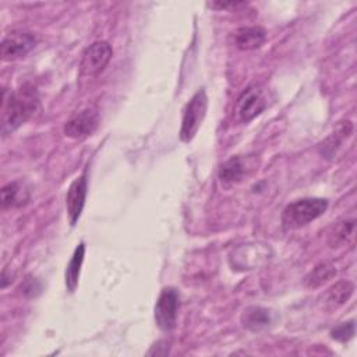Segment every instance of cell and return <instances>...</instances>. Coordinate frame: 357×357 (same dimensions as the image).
Instances as JSON below:
<instances>
[{"instance_id": "5", "label": "cell", "mask_w": 357, "mask_h": 357, "mask_svg": "<svg viewBox=\"0 0 357 357\" xmlns=\"http://www.w3.org/2000/svg\"><path fill=\"white\" fill-rule=\"evenodd\" d=\"M271 255L272 251L266 244H243L233 250L230 255V264L233 269L250 271L265 265L269 261Z\"/></svg>"}, {"instance_id": "12", "label": "cell", "mask_w": 357, "mask_h": 357, "mask_svg": "<svg viewBox=\"0 0 357 357\" xmlns=\"http://www.w3.org/2000/svg\"><path fill=\"white\" fill-rule=\"evenodd\" d=\"M266 40V32L262 26H241L234 32V43L240 50H254Z\"/></svg>"}, {"instance_id": "18", "label": "cell", "mask_w": 357, "mask_h": 357, "mask_svg": "<svg viewBox=\"0 0 357 357\" xmlns=\"http://www.w3.org/2000/svg\"><path fill=\"white\" fill-rule=\"evenodd\" d=\"M336 275V268L333 264L328 262V261H322L319 264H317L304 278V284L308 289H314V287H319L324 283H326L328 280H331L333 276Z\"/></svg>"}, {"instance_id": "14", "label": "cell", "mask_w": 357, "mask_h": 357, "mask_svg": "<svg viewBox=\"0 0 357 357\" xmlns=\"http://www.w3.org/2000/svg\"><path fill=\"white\" fill-rule=\"evenodd\" d=\"M271 322H272L271 311L265 307L250 305V307L244 308V311L241 314V325L251 332L262 331Z\"/></svg>"}, {"instance_id": "20", "label": "cell", "mask_w": 357, "mask_h": 357, "mask_svg": "<svg viewBox=\"0 0 357 357\" xmlns=\"http://www.w3.org/2000/svg\"><path fill=\"white\" fill-rule=\"evenodd\" d=\"M354 223H356L354 219H346V220L340 222L335 227V231L332 233V237H333L332 244H340V243L346 241L347 237L350 234H353V231H354Z\"/></svg>"}, {"instance_id": "22", "label": "cell", "mask_w": 357, "mask_h": 357, "mask_svg": "<svg viewBox=\"0 0 357 357\" xmlns=\"http://www.w3.org/2000/svg\"><path fill=\"white\" fill-rule=\"evenodd\" d=\"M245 6L244 1H215L211 3V7L216 8V10H236L238 7Z\"/></svg>"}, {"instance_id": "16", "label": "cell", "mask_w": 357, "mask_h": 357, "mask_svg": "<svg viewBox=\"0 0 357 357\" xmlns=\"http://www.w3.org/2000/svg\"><path fill=\"white\" fill-rule=\"evenodd\" d=\"M245 174V165L240 156H231L222 163L219 169V178L223 184L231 185L243 180Z\"/></svg>"}, {"instance_id": "4", "label": "cell", "mask_w": 357, "mask_h": 357, "mask_svg": "<svg viewBox=\"0 0 357 357\" xmlns=\"http://www.w3.org/2000/svg\"><path fill=\"white\" fill-rule=\"evenodd\" d=\"M38 43L33 32L26 29H14L8 32L0 43V56L3 61H11L25 57Z\"/></svg>"}, {"instance_id": "6", "label": "cell", "mask_w": 357, "mask_h": 357, "mask_svg": "<svg viewBox=\"0 0 357 357\" xmlns=\"http://www.w3.org/2000/svg\"><path fill=\"white\" fill-rule=\"evenodd\" d=\"M180 305V297L174 287H165L155 304L153 315L159 329L170 332L177 322V311Z\"/></svg>"}, {"instance_id": "15", "label": "cell", "mask_w": 357, "mask_h": 357, "mask_svg": "<svg viewBox=\"0 0 357 357\" xmlns=\"http://www.w3.org/2000/svg\"><path fill=\"white\" fill-rule=\"evenodd\" d=\"M84 257H85V244L81 241L73 255L71 259L67 264L66 268V273H64V280H66V287L70 293L75 291L77 286H78V279H79V273H81V266L84 262Z\"/></svg>"}, {"instance_id": "3", "label": "cell", "mask_w": 357, "mask_h": 357, "mask_svg": "<svg viewBox=\"0 0 357 357\" xmlns=\"http://www.w3.org/2000/svg\"><path fill=\"white\" fill-rule=\"evenodd\" d=\"M208 109V96L204 88H199L192 98L188 100L183 110L180 139L183 142H190L198 132Z\"/></svg>"}, {"instance_id": "7", "label": "cell", "mask_w": 357, "mask_h": 357, "mask_svg": "<svg viewBox=\"0 0 357 357\" xmlns=\"http://www.w3.org/2000/svg\"><path fill=\"white\" fill-rule=\"evenodd\" d=\"M113 56V49L106 40H96L89 45L81 57L79 70L81 74L93 77L105 70Z\"/></svg>"}, {"instance_id": "21", "label": "cell", "mask_w": 357, "mask_h": 357, "mask_svg": "<svg viewBox=\"0 0 357 357\" xmlns=\"http://www.w3.org/2000/svg\"><path fill=\"white\" fill-rule=\"evenodd\" d=\"M21 290L26 297H36L40 293L42 286L39 280L35 279L33 276H26L21 284Z\"/></svg>"}, {"instance_id": "11", "label": "cell", "mask_w": 357, "mask_h": 357, "mask_svg": "<svg viewBox=\"0 0 357 357\" xmlns=\"http://www.w3.org/2000/svg\"><path fill=\"white\" fill-rule=\"evenodd\" d=\"M1 208H20L29 202L31 191L22 181H10L1 187Z\"/></svg>"}, {"instance_id": "19", "label": "cell", "mask_w": 357, "mask_h": 357, "mask_svg": "<svg viewBox=\"0 0 357 357\" xmlns=\"http://www.w3.org/2000/svg\"><path fill=\"white\" fill-rule=\"evenodd\" d=\"M354 333H356V324H354V319H350L347 322H342L340 325L335 326L331 331V337L340 343H346L354 337Z\"/></svg>"}, {"instance_id": "13", "label": "cell", "mask_w": 357, "mask_h": 357, "mask_svg": "<svg viewBox=\"0 0 357 357\" xmlns=\"http://www.w3.org/2000/svg\"><path fill=\"white\" fill-rule=\"evenodd\" d=\"M353 131V124L350 120L342 121L337 124V127L331 132L321 144H319V152L325 158H332L336 151L340 148L344 138H347Z\"/></svg>"}, {"instance_id": "1", "label": "cell", "mask_w": 357, "mask_h": 357, "mask_svg": "<svg viewBox=\"0 0 357 357\" xmlns=\"http://www.w3.org/2000/svg\"><path fill=\"white\" fill-rule=\"evenodd\" d=\"M39 110V95L36 88L25 82L15 92H3L1 131L4 135L15 131Z\"/></svg>"}, {"instance_id": "17", "label": "cell", "mask_w": 357, "mask_h": 357, "mask_svg": "<svg viewBox=\"0 0 357 357\" xmlns=\"http://www.w3.org/2000/svg\"><path fill=\"white\" fill-rule=\"evenodd\" d=\"M354 291V284L349 280H340L335 283L332 287L325 294V305L326 308H337L343 305L353 294Z\"/></svg>"}, {"instance_id": "2", "label": "cell", "mask_w": 357, "mask_h": 357, "mask_svg": "<svg viewBox=\"0 0 357 357\" xmlns=\"http://www.w3.org/2000/svg\"><path fill=\"white\" fill-rule=\"evenodd\" d=\"M326 209L328 199L325 198H300L286 205L282 212V223L286 229H298L324 215Z\"/></svg>"}, {"instance_id": "9", "label": "cell", "mask_w": 357, "mask_h": 357, "mask_svg": "<svg viewBox=\"0 0 357 357\" xmlns=\"http://www.w3.org/2000/svg\"><path fill=\"white\" fill-rule=\"evenodd\" d=\"M99 113L96 109H85L67 120L64 124V134L73 139H84L89 137L99 126Z\"/></svg>"}, {"instance_id": "10", "label": "cell", "mask_w": 357, "mask_h": 357, "mask_svg": "<svg viewBox=\"0 0 357 357\" xmlns=\"http://www.w3.org/2000/svg\"><path fill=\"white\" fill-rule=\"evenodd\" d=\"M86 192H88V178H86V170H84V173L70 184L66 195V208H67V215L71 226H74L78 222L82 213L85 199H86Z\"/></svg>"}, {"instance_id": "8", "label": "cell", "mask_w": 357, "mask_h": 357, "mask_svg": "<svg viewBox=\"0 0 357 357\" xmlns=\"http://www.w3.org/2000/svg\"><path fill=\"white\" fill-rule=\"evenodd\" d=\"M266 107V99L259 86L251 85L238 96L236 103L237 117L241 123H248L261 114Z\"/></svg>"}]
</instances>
